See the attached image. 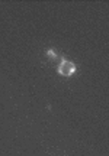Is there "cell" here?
I'll return each mask as SVG.
<instances>
[{"mask_svg": "<svg viewBox=\"0 0 109 156\" xmlns=\"http://www.w3.org/2000/svg\"><path fill=\"white\" fill-rule=\"evenodd\" d=\"M76 71H77V68H76L74 62L67 61L64 58L60 59V64H58V67H57V73L60 75H63V77H71Z\"/></svg>", "mask_w": 109, "mask_h": 156, "instance_id": "obj_1", "label": "cell"}, {"mask_svg": "<svg viewBox=\"0 0 109 156\" xmlns=\"http://www.w3.org/2000/svg\"><path fill=\"white\" fill-rule=\"evenodd\" d=\"M47 56H48V58H51V59H58V55L55 54V51H54V49H48V51H47Z\"/></svg>", "mask_w": 109, "mask_h": 156, "instance_id": "obj_2", "label": "cell"}]
</instances>
